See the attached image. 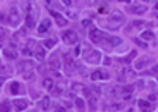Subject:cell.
<instances>
[{"label": "cell", "instance_id": "obj_41", "mask_svg": "<svg viewBox=\"0 0 158 112\" xmlns=\"http://www.w3.org/2000/svg\"><path fill=\"white\" fill-rule=\"evenodd\" d=\"M5 81H6V79H5V76H0V87H2V85L5 84Z\"/></svg>", "mask_w": 158, "mask_h": 112}, {"label": "cell", "instance_id": "obj_18", "mask_svg": "<svg viewBox=\"0 0 158 112\" xmlns=\"http://www.w3.org/2000/svg\"><path fill=\"white\" fill-rule=\"evenodd\" d=\"M3 54H5L8 58H11V60H15V58L18 57V52H16L13 47H5V49H3Z\"/></svg>", "mask_w": 158, "mask_h": 112}, {"label": "cell", "instance_id": "obj_33", "mask_svg": "<svg viewBox=\"0 0 158 112\" xmlns=\"http://www.w3.org/2000/svg\"><path fill=\"white\" fill-rule=\"evenodd\" d=\"M142 26H144L142 21H135V22H131V26H128V30H130L131 27H142Z\"/></svg>", "mask_w": 158, "mask_h": 112}, {"label": "cell", "instance_id": "obj_30", "mask_svg": "<svg viewBox=\"0 0 158 112\" xmlns=\"http://www.w3.org/2000/svg\"><path fill=\"white\" fill-rule=\"evenodd\" d=\"M56 43H57V40H56V38H49V40H46V41H44V47L51 49V47H54V46H56Z\"/></svg>", "mask_w": 158, "mask_h": 112}, {"label": "cell", "instance_id": "obj_32", "mask_svg": "<svg viewBox=\"0 0 158 112\" xmlns=\"http://www.w3.org/2000/svg\"><path fill=\"white\" fill-rule=\"evenodd\" d=\"M67 18H70V19H77V13H76V11H73V10H67Z\"/></svg>", "mask_w": 158, "mask_h": 112}, {"label": "cell", "instance_id": "obj_37", "mask_svg": "<svg viewBox=\"0 0 158 112\" xmlns=\"http://www.w3.org/2000/svg\"><path fill=\"white\" fill-rule=\"evenodd\" d=\"M95 104H97V99L92 96L90 98V110H95Z\"/></svg>", "mask_w": 158, "mask_h": 112}, {"label": "cell", "instance_id": "obj_11", "mask_svg": "<svg viewBox=\"0 0 158 112\" xmlns=\"http://www.w3.org/2000/svg\"><path fill=\"white\" fill-rule=\"evenodd\" d=\"M71 89L74 90V92H84V93H87V95H90V92H89V89L82 84V82H73L71 84Z\"/></svg>", "mask_w": 158, "mask_h": 112}, {"label": "cell", "instance_id": "obj_4", "mask_svg": "<svg viewBox=\"0 0 158 112\" xmlns=\"http://www.w3.org/2000/svg\"><path fill=\"white\" fill-rule=\"evenodd\" d=\"M8 22H10V26H13V27H16L18 24H19V13H18L16 6H11V8H10V16H8Z\"/></svg>", "mask_w": 158, "mask_h": 112}, {"label": "cell", "instance_id": "obj_17", "mask_svg": "<svg viewBox=\"0 0 158 112\" xmlns=\"http://www.w3.org/2000/svg\"><path fill=\"white\" fill-rule=\"evenodd\" d=\"M43 87H44L46 90L52 92V89L56 87V81H54V79H51V78H46V79L43 81Z\"/></svg>", "mask_w": 158, "mask_h": 112}, {"label": "cell", "instance_id": "obj_21", "mask_svg": "<svg viewBox=\"0 0 158 112\" xmlns=\"http://www.w3.org/2000/svg\"><path fill=\"white\" fill-rule=\"evenodd\" d=\"M10 109H11V103L3 99V101L0 103V112H10Z\"/></svg>", "mask_w": 158, "mask_h": 112}, {"label": "cell", "instance_id": "obj_24", "mask_svg": "<svg viewBox=\"0 0 158 112\" xmlns=\"http://www.w3.org/2000/svg\"><path fill=\"white\" fill-rule=\"evenodd\" d=\"M35 57H36L38 60H43V58L46 57V51H44L43 47H38L36 51H35Z\"/></svg>", "mask_w": 158, "mask_h": 112}, {"label": "cell", "instance_id": "obj_19", "mask_svg": "<svg viewBox=\"0 0 158 112\" xmlns=\"http://www.w3.org/2000/svg\"><path fill=\"white\" fill-rule=\"evenodd\" d=\"M141 38H142V41H150V40H153V38H155V33H153V32H150V30H146V32H142Z\"/></svg>", "mask_w": 158, "mask_h": 112}, {"label": "cell", "instance_id": "obj_43", "mask_svg": "<svg viewBox=\"0 0 158 112\" xmlns=\"http://www.w3.org/2000/svg\"><path fill=\"white\" fill-rule=\"evenodd\" d=\"M104 63H106V65H111V58L106 57V58H104Z\"/></svg>", "mask_w": 158, "mask_h": 112}, {"label": "cell", "instance_id": "obj_16", "mask_svg": "<svg viewBox=\"0 0 158 112\" xmlns=\"http://www.w3.org/2000/svg\"><path fill=\"white\" fill-rule=\"evenodd\" d=\"M10 90H11L13 95H18V93H22V92H24V90H22V85H21L19 82H11Z\"/></svg>", "mask_w": 158, "mask_h": 112}, {"label": "cell", "instance_id": "obj_6", "mask_svg": "<svg viewBox=\"0 0 158 112\" xmlns=\"http://www.w3.org/2000/svg\"><path fill=\"white\" fill-rule=\"evenodd\" d=\"M90 79L92 81H108L109 79V74L101 71V70H97V71H94V73L90 74Z\"/></svg>", "mask_w": 158, "mask_h": 112}, {"label": "cell", "instance_id": "obj_3", "mask_svg": "<svg viewBox=\"0 0 158 112\" xmlns=\"http://www.w3.org/2000/svg\"><path fill=\"white\" fill-rule=\"evenodd\" d=\"M89 38H90L92 43L101 44V41L106 38V35H104L103 30H100V29H90V32H89Z\"/></svg>", "mask_w": 158, "mask_h": 112}, {"label": "cell", "instance_id": "obj_27", "mask_svg": "<svg viewBox=\"0 0 158 112\" xmlns=\"http://www.w3.org/2000/svg\"><path fill=\"white\" fill-rule=\"evenodd\" d=\"M131 95H133V87H125V89H123V98L130 99Z\"/></svg>", "mask_w": 158, "mask_h": 112}, {"label": "cell", "instance_id": "obj_47", "mask_svg": "<svg viewBox=\"0 0 158 112\" xmlns=\"http://www.w3.org/2000/svg\"><path fill=\"white\" fill-rule=\"evenodd\" d=\"M155 8H156V10H158V2H156V3H155Z\"/></svg>", "mask_w": 158, "mask_h": 112}, {"label": "cell", "instance_id": "obj_40", "mask_svg": "<svg viewBox=\"0 0 158 112\" xmlns=\"http://www.w3.org/2000/svg\"><path fill=\"white\" fill-rule=\"evenodd\" d=\"M152 74H158V65H155L153 68H152V71H150Z\"/></svg>", "mask_w": 158, "mask_h": 112}, {"label": "cell", "instance_id": "obj_20", "mask_svg": "<svg viewBox=\"0 0 158 112\" xmlns=\"http://www.w3.org/2000/svg\"><path fill=\"white\" fill-rule=\"evenodd\" d=\"M123 76L127 79H135L136 78V73L131 70V68H123Z\"/></svg>", "mask_w": 158, "mask_h": 112}, {"label": "cell", "instance_id": "obj_42", "mask_svg": "<svg viewBox=\"0 0 158 112\" xmlns=\"http://www.w3.org/2000/svg\"><path fill=\"white\" fill-rule=\"evenodd\" d=\"M155 99H156V95H150L149 96V101H155Z\"/></svg>", "mask_w": 158, "mask_h": 112}, {"label": "cell", "instance_id": "obj_34", "mask_svg": "<svg viewBox=\"0 0 158 112\" xmlns=\"http://www.w3.org/2000/svg\"><path fill=\"white\" fill-rule=\"evenodd\" d=\"M120 109H122V104L120 103H114V104L109 106V110H120Z\"/></svg>", "mask_w": 158, "mask_h": 112}, {"label": "cell", "instance_id": "obj_10", "mask_svg": "<svg viewBox=\"0 0 158 112\" xmlns=\"http://www.w3.org/2000/svg\"><path fill=\"white\" fill-rule=\"evenodd\" d=\"M49 29H51V19H43L41 24L38 26V33L40 35H44Z\"/></svg>", "mask_w": 158, "mask_h": 112}, {"label": "cell", "instance_id": "obj_12", "mask_svg": "<svg viewBox=\"0 0 158 112\" xmlns=\"http://www.w3.org/2000/svg\"><path fill=\"white\" fill-rule=\"evenodd\" d=\"M130 11H131V13H135V14H142V13H146V11H147V6L138 3V5H133V6H131Z\"/></svg>", "mask_w": 158, "mask_h": 112}, {"label": "cell", "instance_id": "obj_38", "mask_svg": "<svg viewBox=\"0 0 158 112\" xmlns=\"http://www.w3.org/2000/svg\"><path fill=\"white\" fill-rule=\"evenodd\" d=\"M82 26H84V27H89V26H92V21H90V19H85V21H82Z\"/></svg>", "mask_w": 158, "mask_h": 112}, {"label": "cell", "instance_id": "obj_46", "mask_svg": "<svg viewBox=\"0 0 158 112\" xmlns=\"http://www.w3.org/2000/svg\"><path fill=\"white\" fill-rule=\"evenodd\" d=\"M5 68H6V66H2V65H0V71H5Z\"/></svg>", "mask_w": 158, "mask_h": 112}, {"label": "cell", "instance_id": "obj_29", "mask_svg": "<svg viewBox=\"0 0 158 112\" xmlns=\"http://www.w3.org/2000/svg\"><path fill=\"white\" fill-rule=\"evenodd\" d=\"M76 107H77L79 110H84V109H85V103H84L82 98H76Z\"/></svg>", "mask_w": 158, "mask_h": 112}, {"label": "cell", "instance_id": "obj_36", "mask_svg": "<svg viewBox=\"0 0 158 112\" xmlns=\"http://www.w3.org/2000/svg\"><path fill=\"white\" fill-rule=\"evenodd\" d=\"M54 112H67V109L62 107V104H56L54 106Z\"/></svg>", "mask_w": 158, "mask_h": 112}, {"label": "cell", "instance_id": "obj_25", "mask_svg": "<svg viewBox=\"0 0 158 112\" xmlns=\"http://www.w3.org/2000/svg\"><path fill=\"white\" fill-rule=\"evenodd\" d=\"M35 66V63L33 62H30V60H25V62H22L21 63V70H32Z\"/></svg>", "mask_w": 158, "mask_h": 112}, {"label": "cell", "instance_id": "obj_39", "mask_svg": "<svg viewBox=\"0 0 158 112\" xmlns=\"http://www.w3.org/2000/svg\"><path fill=\"white\" fill-rule=\"evenodd\" d=\"M135 43H136L138 46H142V47H147V44H146V43H142L141 40H135Z\"/></svg>", "mask_w": 158, "mask_h": 112}, {"label": "cell", "instance_id": "obj_45", "mask_svg": "<svg viewBox=\"0 0 158 112\" xmlns=\"http://www.w3.org/2000/svg\"><path fill=\"white\" fill-rule=\"evenodd\" d=\"M5 21V16H2V14H0V22H3Z\"/></svg>", "mask_w": 158, "mask_h": 112}, {"label": "cell", "instance_id": "obj_15", "mask_svg": "<svg viewBox=\"0 0 158 112\" xmlns=\"http://www.w3.org/2000/svg\"><path fill=\"white\" fill-rule=\"evenodd\" d=\"M33 44H35V40H29L27 44L22 47V54H24V55H32V47H33Z\"/></svg>", "mask_w": 158, "mask_h": 112}, {"label": "cell", "instance_id": "obj_22", "mask_svg": "<svg viewBox=\"0 0 158 112\" xmlns=\"http://www.w3.org/2000/svg\"><path fill=\"white\" fill-rule=\"evenodd\" d=\"M25 22H27V26L32 29V27H35V16L32 14V13H27V16H25Z\"/></svg>", "mask_w": 158, "mask_h": 112}, {"label": "cell", "instance_id": "obj_44", "mask_svg": "<svg viewBox=\"0 0 158 112\" xmlns=\"http://www.w3.org/2000/svg\"><path fill=\"white\" fill-rule=\"evenodd\" d=\"M79 51H81V47H79V46H77V47L74 49V54H76V55H79Z\"/></svg>", "mask_w": 158, "mask_h": 112}, {"label": "cell", "instance_id": "obj_31", "mask_svg": "<svg viewBox=\"0 0 158 112\" xmlns=\"http://www.w3.org/2000/svg\"><path fill=\"white\" fill-rule=\"evenodd\" d=\"M52 93H54V95H62V93H63V85H62V84H60V85L56 84V87L52 89Z\"/></svg>", "mask_w": 158, "mask_h": 112}, {"label": "cell", "instance_id": "obj_9", "mask_svg": "<svg viewBox=\"0 0 158 112\" xmlns=\"http://www.w3.org/2000/svg\"><path fill=\"white\" fill-rule=\"evenodd\" d=\"M51 14H52V18L56 19L59 27H65V26H67V18H63L60 13H57V11H54V10H51Z\"/></svg>", "mask_w": 158, "mask_h": 112}, {"label": "cell", "instance_id": "obj_2", "mask_svg": "<svg viewBox=\"0 0 158 112\" xmlns=\"http://www.w3.org/2000/svg\"><path fill=\"white\" fill-rule=\"evenodd\" d=\"M62 40L65 44H76L79 36H77V32L76 30H65L62 33Z\"/></svg>", "mask_w": 158, "mask_h": 112}, {"label": "cell", "instance_id": "obj_8", "mask_svg": "<svg viewBox=\"0 0 158 112\" xmlns=\"http://www.w3.org/2000/svg\"><path fill=\"white\" fill-rule=\"evenodd\" d=\"M138 106H139V109H141L142 112H152V110L155 109V106H153L150 101H147V99H139Z\"/></svg>", "mask_w": 158, "mask_h": 112}, {"label": "cell", "instance_id": "obj_28", "mask_svg": "<svg viewBox=\"0 0 158 112\" xmlns=\"http://www.w3.org/2000/svg\"><path fill=\"white\" fill-rule=\"evenodd\" d=\"M147 63H150V58H144V60H138L136 62V68H144V66H146Z\"/></svg>", "mask_w": 158, "mask_h": 112}, {"label": "cell", "instance_id": "obj_35", "mask_svg": "<svg viewBox=\"0 0 158 112\" xmlns=\"http://www.w3.org/2000/svg\"><path fill=\"white\" fill-rule=\"evenodd\" d=\"M5 36H6V32L3 29H0V46H3V40H5Z\"/></svg>", "mask_w": 158, "mask_h": 112}, {"label": "cell", "instance_id": "obj_13", "mask_svg": "<svg viewBox=\"0 0 158 112\" xmlns=\"http://www.w3.org/2000/svg\"><path fill=\"white\" fill-rule=\"evenodd\" d=\"M62 65H60V58L57 57V55H52L51 58H49V68L51 70H59Z\"/></svg>", "mask_w": 158, "mask_h": 112}, {"label": "cell", "instance_id": "obj_7", "mask_svg": "<svg viewBox=\"0 0 158 112\" xmlns=\"http://www.w3.org/2000/svg\"><path fill=\"white\" fill-rule=\"evenodd\" d=\"M63 63H65V66H67L65 70H68L70 73H73L76 70V63L71 58V54H63Z\"/></svg>", "mask_w": 158, "mask_h": 112}, {"label": "cell", "instance_id": "obj_23", "mask_svg": "<svg viewBox=\"0 0 158 112\" xmlns=\"http://www.w3.org/2000/svg\"><path fill=\"white\" fill-rule=\"evenodd\" d=\"M51 107V98L49 96H44L43 99H41V109L43 110H48Z\"/></svg>", "mask_w": 158, "mask_h": 112}, {"label": "cell", "instance_id": "obj_5", "mask_svg": "<svg viewBox=\"0 0 158 112\" xmlns=\"http://www.w3.org/2000/svg\"><path fill=\"white\" fill-rule=\"evenodd\" d=\"M13 107H15L16 112H22V110H25L29 107V101L27 99H22V98H18V99L13 101Z\"/></svg>", "mask_w": 158, "mask_h": 112}, {"label": "cell", "instance_id": "obj_14", "mask_svg": "<svg viewBox=\"0 0 158 112\" xmlns=\"http://www.w3.org/2000/svg\"><path fill=\"white\" fill-rule=\"evenodd\" d=\"M111 22H114V24H122L123 22V14L120 13V11H115V13H112L111 14Z\"/></svg>", "mask_w": 158, "mask_h": 112}, {"label": "cell", "instance_id": "obj_26", "mask_svg": "<svg viewBox=\"0 0 158 112\" xmlns=\"http://www.w3.org/2000/svg\"><path fill=\"white\" fill-rule=\"evenodd\" d=\"M136 57V51H131L130 54H128V57H123V58H120V62H123V63H130L131 60H133Z\"/></svg>", "mask_w": 158, "mask_h": 112}, {"label": "cell", "instance_id": "obj_1", "mask_svg": "<svg viewBox=\"0 0 158 112\" xmlns=\"http://www.w3.org/2000/svg\"><path fill=\"white\" fill-rule=\"evenodd\" d=\"M84 60L87 62V63L97 65V63L101 62V54L98 51H95V49H87V51L84 52Z\"/></svg>", "mask_w": 158, "mask_h": 112}]
</instances>
